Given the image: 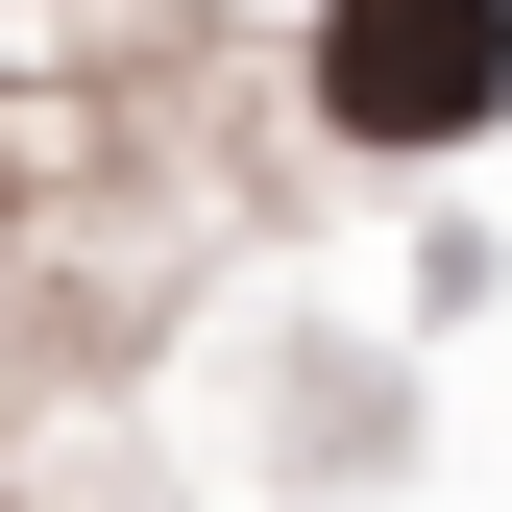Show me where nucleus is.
<instances>
[{
    "label": "nucleus",
    "instance_id": "nucleus-1",
    "mask_svg": "<svg viewBox=\"0 0 512 512\" xmlns=\"http://www.w3.org/2000/svg\"><path fill=\"white\" fill-rule=\"evenodd\" d=\"M317 122L342 147H464V122H512V0H317Z\"/></svg>",
    "mask_w": 512,
    "mask_h": 512
}]
</instances>
